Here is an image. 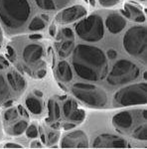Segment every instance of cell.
Instances as JSON below:
<instances>
[{"label": "cell", "instance_id": "6da1fadb", "mask_svg": "<svg viewBox=\"0 0 147 149\" xmlns=\"http://www.w3.org/2000/svg\"><path fill=\"white\" fill-rule=\"evenodd\" d=\"M73 66L81 79L98 81L105 79L108 73L107 56L98 47L79 44L73 51Z\"/></svg>", "mask_w": 147, "mask_h": 149}, {"label": "cell", "instance_id": "7a4b0ae2", "mask_svg": "<svg viewBox=\"0 0 147 149\" xmlns=\"http://www.w3.org/2000/svg\"><path fill=\"white\" fill-rule=\"evenodd\" d=\"M31 15L28 0H0V21L9 32L20 30Z\"/></svg>", "mask_w": 147, "mask_h": 149}, {"label": "cell", "instance_id": "3957f363", "mask_svg": "<svg viewBox=\"0 0 147 149\" xmlns=\"http://www.w3.org/2000/svg\"><path fill=\"white\" fill-rule=\"evenodd\" d=\"M72 92L77 98L90 107L102 109L107 104V93L98 86L77 83L72 88Z\"/></svg>", "mask_w": 147, "mask_h": 149}, {"label": "cell", "instance_id": "277c9868", "mask_svg": "<svg viewBox=\"0 0 147 149\" xmlns=\"http://www.w3.org/2000/svg\"><path fill=\"white\" fill-rule=\"evenodd\" d=\"M147 35L145 26H134L127 30L123 36V47L125 51L133 57L142 58L141 61L145 62Z\"/></svg>", "mask_w": 147, "mask_h": 149}, {"label": "cell", "instance_id": "5b68a950", "mask_svg": "<svg viewBox=\"0 0 147 149\" xmlns=\"http://www.w3.org/2000/svg\"><path fill=\"white\" fill-rule=\"evenodd\" d=\"M140 70L133 62L119 60L113 65L111 71L107 74V81L110 86H120L131 83L139 77Z\"/></svg>", "mask_w": 147, "mask_h": 149}, {"label": "cell", "instance_id": "8992f818", "mask_svg": "<svg viewBox=\"0 0 147 149\" xmlns=\"http://www.w3.org/2000/svg\"><path fill=\"white\" fill-rule=\"evenodd\" d=\"M113 102L120 107L145 104L147 102V85L140 83L124 86L114 93Z\"/></svg>", "mask_w": 147, "mask_h": 149}, {"label": "cell", "instance_id": "52a82bcc", "mask_svg": "<svg viewBox=\"0 0 147 149\" xmlns=\"http://www.w3.org/2000/svg\"><path fill=\"white\" fill-rule=\"evenodd\" d=\"M76 32L82 40L86 42H98L105 35L103 22L100 16L91 15L76 25Z\"/></svg>", "mask_w": 147, "mask_h": 149}, {"label": "cell", "instance_id": "ba28073f", "mask_svg": "<svg viewBox=\"0 0 147 149\" xmlns=\"http://www.w3.org/2000/svg\"><path fill=\"white\" fill-rule=\"evenodd\" d=\"M44 55V49L40 44H29L23 50V59L27 64L36 65L37 70L45 68L44 63L41 62Z\"/></svg>", "mask_w": 147, "mask_h": 149}, {"label": "cell", "instance_id": "9c48e42d", "mask_svg": "<svg viewBox=\"0 0 147 149\" xmlns=\"http://www.w3.org/2000/svg\"><path fill=\"white\" fill-rule=\"evenodd\" d=\"M62 148H86L88 147V136L83 130H76L64 136L61 141Z\"/></svg>", "mask_w": 147, "mask_h": 149}, {"label": "cell", "instance_id": "30bf717a", "mask_svg": "<svg viewBox=\"0 0 147 149\" xmlns=\"http://www.w3.org/2000/svg\"><path fill=\"white\" fill-rule=\"evenodd\" d=\"M126 146L125 139L112 134H100L93 142V147L95 148H125Z\"/></svg>", "mask_w": 147, "mask_h": 149}, {"label": "cell", "instance_id": "8fae6325", "mask_svg": "<svg viewBox=\"0 0 147 149\" xmlns=\"http://www.w3.org/2000/svg\"><path fill=\"white\" fill-rule=\"evenodd\" d=\"M86 14V9L81 5H74L64 9L56 16L57 22L61 24L73 23L79 19L83 18Z\"/></svg>", "mask_w": 147, "mask_h": 149}, {"label": "cell", "instance_id": "7c38bea8", "mask_svg": "<svg viewBox=\"0 0 147 149\" xmlns=\"http://www.w3.org/2000/svg\"><path fill=\"white\" fill-rule=\"evenodd\" d=\"M133 115H132L131 111H121L116 115H114L112 118L113 126L116 127L119 132L129 129L133 125Z\"/></svg>", "mask_w": 147, "mask_h": 149}, {"label": "cell", "instance_id": "4fadbf2b", "mask_svg": "<svg viewBox=\"0 0 147 149\" xmlns=\"http://www.w3.org/2000/svg\"><path fill=\"white\" fill-rule=\"evenodd\" d=\"M105 26H107V30L112 34H118L126 26V21L122 16L118 14L112 13L107 16V20H105Z\"/></svg>", "mask_w": 147, "mask_h": 149}, {"label": "cell", "instance_id": "5bb4252c", "mask_svg": "<svg viewBox=\"0 0 147 149\" xmlns=\"http://www.w3.org/2000/svg\"><path fill=\"white\" fill-rule=\"evenodd\" d=\"M36 4L43 10H60L71 3L72 0H35Z\"/></svg>", "mask_w": 147, "mask_h": 149}, {"label": "cell", "instance_id": "9a60e30c", "mask_svg": "<svg viewBox=\"0 0 147 149\" xmlns=\"http://www.w3.org/2000/svg\"><path fill=\"white\" fill-rule=\"evenodd\" d=\"M7 80H8V83L11 88L16 92H21L26 88L25 79L16 71L9 72L7 74Z\"/></svg>", "mask_w": 147, "mask_h": 149}, {"label": "cell", "instance_id": "2e32d148", "mask_svg": "<svg viewBox=\"0 0 147 149\" xmlns=\"http://www.w3.org/2000/svg\"><path fill=\"white\" fill-rule=\"evenodd\" d=\"M57 76L62 81L69 83L73 80V71L70 67V64L66 61H62L58 64Z\"/></svg>", "mask_w": 147, "mask_h": 149}, {"label": "cell", "instance_id": "e0dca14e", "mask_svg": "<svg viewBox=\"0 0 147 149\" xmlns=\"http://www.w3.org/2000/svg\"><path fill=\"white\" fill-rule=\"evenodd\" d=\"M48 118H46L47 122L54 121L60 118V107L54 100H49L48 102Z\"/></svg>", "mask_w": 147, "mask_h": 149}, {"label": "cell", "instance_id": "ac0fdd59", "mask_svg": "<svg viewBox=\"0 0 147 149\" xmlns=\"http://www.w3.org/2000/svg\"><path fill=\"white\" fill-rule=\"evenodd\" d=\"M26 107L34 114H40L43 109V104L41 100L33 97H29L26 100Z\"/></svg>", "mask_w": 147, "mask_h": 149}, {"label": "cell", "instance_id": "d6986e66", "mask_svg": "<svg viewBox=\"0 0 147 149\" xmlns=\"http://www.w3.org/2000/svg\"><path fill=\"white\" fill-rule=\"evenodd\" d=\"M132 136H133L135 139H138V140L145 141L147 139V127H146V124H142V125L138 126L137 128L134 129L133 133H132Z\"/></svg>", "mask_w": 147, "mask_h": 149}, {"label": "cell", "instance_id": "ffe728a7", "mask_svg": "<svg viewBox=\"0 0 147 149\" xmlns=\"http://www.w3.org/2000/svg\"><path fill=\"white\" fill-rule=\"evenodd\" d=\"M73 47H74L73 40L65 41V42H63V44L61 46V49H60V51H59V55L62 58L68 57L70 55V53H71V51L73 50Z\"/></svg>", "mask_w": 147, "mask_h": 149}, {"label": "cell", "instance_id": "44dd1931", "mask_svg": "<svg viewBox=\"0 0 147 149\" xmlns=\"http://www.w3.org/2000/svg\"><path fill=\"white\" fill-rule=\"evenodd\" d=\"M9 95H10V93H9V86L6 84L3 76L0 74V102L5 100L9 97Z\"/></svg>", "mask_w": 147, "mask_h": 149}, {"label": "cell", "instance_id": "7402d4cb", "mask_svg": "<svg viewBox=\"0 0 147 149\" xmlns=\"http://www.w3.org/2000/svg\"><path fill=\"white\" fill-rule=\"evenodd\" d=\"M46 26L45 22L43 21L42 18L40 17H34L32 19V21L29 24V30L30 31H39L44 29Z\"/></svg>", "mask_w": 147, "mask_h": 149}, {"label": "cell", "instance_id": "603a6c76", "mask_svg": "<svg viewBox=\"0 0 147 149\" xmlns=\"http://www.w3.org/2000/svg\"><path fill=\"white\" fill-rule=\"evenodd\" d=\"M86 117V112L84 109H76L71 112L69 118L73 121H83Z\"/></svg>", "mask_w": 147, "mask_h": 149}, {"label": "cell", "instance_id": "cb8c5ba5", "mask_svg": "<svg viewBox=\"0 0 147 149\" xmlns=\"http://www.w3.org/2000/svg\"><path fill=\"white\" fill-rule=\"evenodd\" d=\"M77 107H78V104H77V102H75L74 100H68L66 102L64 103V115L66 117H69L70 114H71V112L73 111L74 109H77Z\"/></svg>", "mask_w": 147, "mask_h": 149}, {"label": "cell", "instance_id": "d4e9b609", "mask_svg": "<svg viewBox=\"0 0 147 149\" xmlns=\"http://www.w3.org/2000/svg\"><path fill=\"white\" fill-rule=\"evenodd\" d=\"M27 125H28V123L26 120L18 121L15 125L12 127V133H13L14 135H20V134H22L23 132L26 130Z\"/></svg>", "mask_w": 147, "mask_h": 149}, {"label": "cell", "instance_id": "484cf974", "mask_svg": "<svg viewBox=\"0 0 147 149\" xmlns=\"http://www.w3.org/2000/svg\"><path fill=\"white\" fill-rule=\"evenodd\" d=\"M18 110L14 107H11V109H7L5 112H4V118L7 121H12L14 119H16L18 117Z\"/></svg>", "mask_w": 147, "mask_h": 149}, {"label": "cell", "instance_id": "4316f807", "mask_svg": "<svg viewBox=\"0 0 147 149\" xmlns=\"http://www.w3.org/2000/svg\"><path fill=\"white\" fill-rule=\"evenodd\" d=\"M26 129H27L26 135H27L29 138H36L38 136V129L35 124H31V125L28 126Z\"/></svg>", "mask_w": 147, "mask_h": 149}, {"label": "cell", "instance_id": "83f0119b", "mask_svg": "<svg viewBox=\"0 0 147 149\" xmlns=\"http://www.w3.org/2000/svg\"><path fill=\"white\" fill-rule=\"evenodd\" d=\"M100 4L102 5V7H112V6H115L120 2V0H98Z\"/></svg>", "mask_w": 147, "mask_h": 149}, {"label": "cell", "instance_id": "f1b7e54d", "mask_svg": "<svg viewBox=\"0 0 147 149\" xmlns=\"http://www.w3.org/2000/svg\"><path fill=\"white\" fill-rule=\"evenodd\" d=\"M59 136L60 134L58 132H55V131H51L49 134H48V139H49V145H53L59 140Z\"/></svg>", "mask_w": 147, "mask_h": 149}, {"label": "cell", "instance_id": "f546056e", "mask_svg": "<svg viewBox=\"0 0 147 149\" xmlns=\"http://www.w3.org/2000/svg\"><path fill=\"white\" fill-rule=\"evenodd\" d=\"M125 9H127L130 14H131V17H132V14H134V15H139V14H142V12L140 9L138 8V7L136 6H133V5H129V4H125Z\"/></svg>", "mask_w": 147, "mask_h": 149}, {"label": "cell", "instance_id": "4dcf8cb0", "mask_svg": "<svg viewBox=\"0 0 147 149\" xmlns=\"http://www.w3.org/2000/svg\"><path fill=\"white\" fill-rule=\"evenodd\" d=\"M9 67V62L3 56H0V70H5Z\"/></svg>", "mask_w": 147, "mask_h": 149}, {"label": "cell", "instance_id": "1f68e13d", "mask_svg": "<svg viewBox=\"0 0 147 149\" xmlns=\"http://www.w3.org/2000/svg\"><path fill=\"white\" fill-rule=\"evenodd\" d=\"M62 33H63V35L67 38H73L74 37V32L70 28H64L62 30Z\"/></svg>", "mask_w": 147, "mask_h": 149}, {"label": "cell", "instance_id": "d6a6232c", "mask_svg": "<svg viewBox=\"0 0 147 149\" xmlns=\"http://www.w3.org/2000/svg\"><path fill=\"white\" fill-rule=\"evenodd\" d=\"M107 56L109 60H113L117 57V53L115 51L114 49H109L108 51L107 52Z\"/></svg>", "mask_w": 147, "mask_h": 149}, {"label": "cell", "instance_id": "836d02e7", "mask_svg": "<svg viewBox=\"0 0 147 149\" xmlns=\"http://www.w3.org/2000/svg\"><path fill=\"white\" fill-rule=\"evenodd\" d=\"M17 110L19 111V114H20V115H22V116H24V117H27V118L29 117L27 110L24 109L22 105H18V107H17Z\"/></svg>", "mask_w": 147, "mask_h": 149}, {"label": "cell", "instance_id": "e575fe53", "mask_svg": "<svg viewBox=\"0 0 147 149\" xmlns=\"http://www.w3.org/2000/svg\"><path fill=\"white\" fill-rule=\"evenodd\" d=\"M46 69L45 68H41L39 70H37V73H36V77L37 78H39V79H42V78H44V77L46 76Z\"/></svg>", "mask_w": 147, "mask_h": 149}, {"label": "cell", "instance_id": "d590c367", "mask_svg": "<svg viewBox=\"0 0 147 149\" xmlns=\"http://www.w3.org/2000/svg\"><path fill=\"white\" fill-rule=\"evenodd\" d=\"M7 55H8V57L10 60H13L14 58H15V52H14L13 48L10 46L7 47Z\"/></svg>", "mask_w": 147, "mask_h": 149}, {"label": "cell", "instance_id": "8d00e7d4", "mask_svg": "<svg viewBox=\"0 0 147 149\" xmlns=\"http://www.w3.org/2000/svg\"><path fill=\"white\" fill-rule=\"evenodd\" d=\"M4 148H23L22 145L17 143H6L4 145Z\"/></svg>", "mask_w": 147, "mask_h": 149}, {"label": "cell", "instance_id": "74e56055", "mask_svg": "<svg viewBox=\"0 0 147 149\" xmlns=\"http://www.w3.org/2000/svg\"><path fill=\"white\" fill-rule=\"evenodd\" d=\"M135 22H138V23H143L144 21H145V16L143 15V14H139V15H137L134 17V20Z\"/></svg>", "mask_w": 147, "mask_h": 149}, {"label": "cell", "instance_id": "f35d334b", "mask_svg": "<svg viewBox=\"0 0 147 149\" xmlns=\"http://www.w3.org/2000/svg\"><path fill=\"white\" fill-rule=\"evenodd\" d=\"M76 127V124L75 123H66L64 126H63V128H64V130H71V129H73Z\"/></svg>", "mask_w": 147, "mask_h": 149}, {"label": "cell", "instance_id": "ab89813d", "mask_svg": "<svg viewBox=\"0 0 147 149\" xmlns=\"http://www.w3.org/2000/svg\"><path fill=\"white\" fill-rule=\"evenodd\" d=\"M56 32H57L56 26H55V24H52V25L50 26V28H49V33H50V35H51V36H55V35H56Z\"/></svg>", "mask_w": 147, "mask_h": 149}, {"label": "cell", "instance_id": "60d3db41", "mask_svg": "<svg viewBox=\"0 0 147 149\" xmlns=\"http://www.w3.org/2000/svg\"><path fill=\"white\" fill-rule=\"evenodd\" d=\"M30 146L32 148H40V147H42V144H41L40 142H38V141H36V140H34V141H32V142L30 143Z\"/></svg>", "mask_w": 147, "mask_h": 149}, {"label": "cell", "instance_id": "b9f144b4", "mask_svg": "<svg viewBox=\"0 0 147 149\" xmlns=\"http://www.w3.org/2000/svg\"><path fill=\"white\" fill-rule=\"evenodd\" d=\"M29 39H31V40L42 39V35H41V34H31L30 36H29Z\"/></svg>", "mask_w": 147, "mask_h": 149}, {"label": "cell", "instance_id": "7bdbcfd3", "mask_svg": "<svg viewBox=\"0 0 147 149\" xmlns=\"http://www.w3.org/2000/svg\"><path fill=\"white\" fill-rule=\"evenodd\" d=\"M121 12L122 15H124L126 18H131V14H130V12L127 10V9H124V10H120Z\"/></svg>", "mask_w": 147, "mask_h": 149}, {"label": "cell", "instance_id": "ee69618b", "mask_svg": "<svg viewBox=\"0 0 147 149\" xmlns=\"http://www.w3.org/2000/svg\"><path fill=\"white\" fill-rule=\"evenodd\" d=\"M13 104V102H12L11 100H7V102H4V107H11V105Z\"/></svg>", "mask_w": 147, "mask_h": 149}, {"label": "cell", "instance_id": "f6af8a7d", "mask_svg": "<svg viewBox=\"0 0 147 149\" xmlns=\"http://www.w3.org/2000/svg\"><path fill=\"white\" fill-rule=\"evenodd\" d=\"M34 93L37 97H43V93H41L40 91H34Z\"/></svg>", "mask_w": 147, "mask_h": 149}, {"label": "cell", "instance_id": "bcb514c9", "mask_svg": "<svg viewBox=\"0 0 147 149\" xmlns=\"http://www.w3.org/2000/svg\"><path fill=\"white\" fill-rule=\"evenodd\" d=\"M41 141H42L43 143H46V137H45V135L43 133H41Z\"/></svg>", "mask_w": 147, "mask_h": 149}, {"label": "cell", "instance_id": "7dc6e473", "mask_svg": "<svg viewBox=\"0 0 147 149\" xmlns=\"http://www.w3.org/2000/svg\"><path fill=\"white\" fill-rule=\"evenodd\" d=\"M59 126H60V123H58V122H56L55 124H52L53 128H59Z\"/></svg>", "mask_w": 147, "mask_h": 149}, {"label": "cell", "instance_id": "c3c4849f", "mask_svg": "<svg viewBox=\"0 0 147 149\" xmlns=\"http://www.w3.org/2000/svg\"><path fill=\"white\" fill-rule=\"evenodd\" d=\"M42 19H43V20L45 19V21H48V20H49V17H48L47 15H45V14H42Z\"/></svg>", "mask_w": 147, "mask_h": 149}, {"label": "cell", "instance_id": "681fc988", "mask_svg": "<svg viewBox=\"0 0 147 149\" xmlns=\"http://www.w3.org/2000/svg\"><path fill=\"white\" fill-rule=\"evenodd\" d=\"M90 1V4L91 6H95V0H88Z\"/></svg>", "mask_w": 147, "mask_h": 149}, {"label": "cell", "instance_id": "f907efd6", "mask_svg": "<svg viewBox=\"0 0 147 149\" xmlns=\"http://www.w3.org/2000/svg\"><path fill=\"white\" fill-rule=\"evenodd\" d=\"M143 79H144V80H146V79H147V72H144V73H143Z\"/></svg>", "mask_w": 147, "mask_h": 149}, {"label": "cell", "instance_id": "816d5d0a", "mask_svg": "<svg viewBox=\"0 0 147 149\" xmlns=\"http://www.w3.org/2000/svg\"><path fill=\"white\" fill-rule=\"evenodd\" d=\"M64 98H67V97H60V100H64Z\"/></svg>", "mask_w": 147, "mask_h": 149}, {"label": "cell", "instance_id": "f5cc1de1", "mask_svg": "<svg viewBox=\"0 0 147 149\" xmlns=\"http://www.w3.org/2000/svg\"><path fill=\"white\" fill-rule=\"evenodd\" d=\"M52 148H58V146H57V145H53V146H52Z\"/></svg>", "mask_w": 147, "mask_h": 149}, {"label": "cell", "instance_id": "db71d44e", "mask_svg": "<svg viewBox=\"0 0 147 149\" xmlns=\"http://www.w3.org/2000/svg\"><path fill=\"white\" fill-rule=\"evenodd\" d=\"M0 40H1V30H0Z\"/></svg>", "mask_w": 147, "mask_h": 149}, {"label": "cell", "instance_id": "11a10c76", "mask_svg": "<svg viewBox=\"0 0 147 149\" xmlns=\"http://www.w3.org/2000/svg\"><path fill=\"white\" fill-rule=\"evenodd\" d=\"M139 1H145V0H139Z\"/></svg>", "mask_w": 147, "mask_h": 149}, {"label": "cell", "instance_id": "9f6ffc18", "mask_svg": "<svg viewBox=\"0 0 147 149\" xmlns=\"http://www.w3.org/2000/svg\"><path fill=\"white\" fill-rule=\"evenodd\" d=\"M0 48H1V47H0Z\"/></svg>", "mask_w": 147, "mask_h": 149}]
</instances>
